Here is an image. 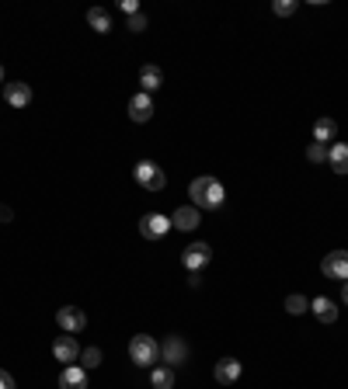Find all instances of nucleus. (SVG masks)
I'll use <instances>...</instances> for the list:
<instances>
[{"instance_id": "obj_1", "label": "nucleus", "mask_w": 348, "mask_h": 389, "mask_svg": "<svg viewBox=\"0 0 348 389\" xmlns=\"http://www.w3.org/2000/svg\"><path fill=\"white\" fill-rule=\"evenodd\" d=\"M188 194H192V206H195L199 212H202V209H220V206L226 202L223 184H220L216 177H209V174L195 177V181L188 184Z\"/></svg>"}, {"instance_id": "obj_2", "label": "nucleus", "mask_w": 348, "mask_h": 389, "mask_svg": "<svg viewBox=\"0 0 348 389\" xmlns=\"http://www.w3.org/2000/svg\"><path fill=\"white\" fill-rule=\"evenodd\" d=\"M129 358H133V365H139V368H153V365L160 361V344H157L150 334H136V337L129 341Z\"/></svg>"}, {"instance_id": "obj_3", "label": "nucleus", "mask_w": 348, "mask_h": 389, "mask_svg": "<svg viewBox=\"0 0 348 389\" xmlns=\"http://www.w3.org/2000/svg\"><path fill=\"white\" fill-rule=\"evenodd\" d=\"M133 177H136V184L146 188V191H164V188H167V174H164V167H157L153 160H139V163L133 167Z\"/></svg>"}, {"instance_id": "obj_4", "label": "nucleus", "mask_w": 348, "mask_h": 389, "mask_svg": "<svg viewBox=\"0 0 348 389\" xmlns=\"http://www.w3.org/2000/svg\"><path fill=\"white\" fill-rule=\"evenodd\" d=\"M160 361L171 365V368H178V365L188 361V344H185L182 334H167V337L160 341Z\"/></svg>"}, {"instance_id": "obj_5", "label": "nucleus", "mask_w": 348, "mask_h": 389, "mask_svg": "<svg viewBox=\"0 0 348 389\" xmlns=\"http://www.w3.org/2000/svg\"><path fill=\"white\" fill-rule=\"evenodd\" d=\"M320 271H324V278L348 281V250H331V254L320 261Z\"/></svg>"}, {"instance_id": "obj_6", "label": "nucleus", "mask_w": 348, "mask_h": 389, "mask_svg": "<svg viewBox=\"0 0 348 389\" xmlns=\"http://www.w3.org/2000/svg\"><path fill=\"white\" fill-rule=\"evenodd\" d=\"M174 226H171V216H160V212H150V216H143L139 219V233L146 237V240H160V237H167Z\"/></svg>"}, {"instance_id": "obj_7", "label": "nucleus", "mask_w": 348, "mask_h": 389, "mask_svg": "<svg viewBox=\"0 0 348 389\" xmlns=\"http://www.w3.org/2000/svg\"><path fill=\"white\" fill-rule=\"evenodd\" d=\"M213 261V247L202 240V243H192V247H185V254H182V264L188 268V271H202L206 264Z\"/></svg>"}, {"instance_id": "obj_8", "label": "nucleus", "mask_w": 348, "mask_h": 389, "mask_svg": "<svg viewBox=\"0 0 348 389\" xmlns=\"http://www.w3.org/2000/svg\"><path fill=\"white\" fill-rule=\"evenodd\" d=\"M56 323H59L63 334H80V330L87 327V317H84L80 306H63V310L56 313Z\"/></svg>"}, {"instance_id": "obj_9", "label": "nucleus", "mask_w": 348, "mask_h": 389, "mask_svg": "<svg viewBox=\"0 0 348 389\" xmlns=\"http://www.w3.org/2000/svg\"><path fill=\"white\" fill-rule=\"evenodd\" d=\"M52 358L63 361V365H73V361L80 358V344H77V337H73V334H59V337L52 341Z\"/></svg>"}, {"instance_id": "obj_10", "label": "nucleus", "mask_w": 348, "mask_h": 389, "mask_svg": "<svg viewBox=\"0 0 348 389\" xmlns=\"http://www.w3.org/2000/svg\"><path fill=\"white\" fill-rule=\"evenodd\" d=\"M4 101H8L11 108H28V105H32V87H28L25 80L4 83Z\"/></svg>"}, {"instance_id": "obj_11", "label": "nucleus", "mask_w": 348, "mask_h": 389, "mask_svg": "<svg viewBox=\"0 0 348 389\" xmlns=\"http://www.w3.org/2000/svg\"><path fill=\"white\" fill-rule=\"evenodd\" d=\"M199 223H202V212H199L195 206L174 209V216H171V226H174V230H182V233H192V230H195Z\"/></svg>"}, {"instance_id": "obj_12", "label": "nucleus", "mask_w": 348, "mask_h": 389, "mask_svg": "<svg viewBox=\"0 0 348 389\" xmlns=\"http://www.w3.org/2000/svg\"><path fill=\"white\" fill-rule=\"evenodd\" d=\"M213 379H216L220 386H233V382L240 379V361H237V358H220L216 368H213Z\"/></svg>"}, {"instance_id": "obj_13", "label": "nucleus", "mask_w": 348, "mask_h": 389, "mask_svg": "<svg viewBox=\"0 0 348 389\" xmlns=\"http://www.w3.org/2000/svg\"><path fill=\"white\" fill-rule=\"evenodd\" d=\"M129 119H133V122H150V119H153V97H150V94L139 90V94L133 97V101H129Z\"/></svg>"}, {"instance_id": "obj_14", "label": "nucleus", "mask_w": 348, "mask_h": 389, "mask_svg": "<svg viewBox=\"0 0 348 389\" xmlns=\"http://www.w3.org/2000/svg\"><path fill=\"white\" fill-rule=\"evenodd\" d=\"M59 389H87V368H80V365H63V372H59Z\"/></svg>"}, {"instance_id": "obj_15", "label": "nucleus", "mask_w": 348, "mask_h": 389, "mask_svg": "<svg viewBox=\"0 0 348 389\" xmlns=\"http://www.w3.org/2000/svg\"><path fill=\"white\" fill-rule=\"evenodd\" d=\"M334 139H338V122H334L331 115H320V119L313 122V143L327 146V143H334Z\"/></svg>"}, {"instance_id": "obj_16", "label": "nucleus", "mask_w": 348, "mask_h": 389, "mask_svg": "<svg viewBox=\"0 0 348 389\" xmlns=\"http://www.w3.org/2000/svg\"><path fill=\"white\" fill-rule=\"evenodd\" d=\"M139 83H143V94L160 90V87H164V70L153 66V63H143V70H139Z\"/></svg>"}, {"instance_id": "obj_17", "label": "nucleus", "mask_w": 348, "mask_h": 389, "mask_svg": "<svg viewBox=\"0 0 348 389\" xmlns=\"http://www.w3.org/2000/svg\"><path fill=\"white\" fill-rule=\"evenodd\" d=\"M310 313H313L320 323H334V320H338V306H334V299H327V296L310 299Z\"/></svg>"}, {"instance_id": "obj_18", "label": "nucleus", "mask_w": 348, "mask_h": 389, "mask_svg": "<svg viewBox=\"0 0 348 389\" xmlns=\"http://www.w3.org/2000/svg\"><path fill=\"white\" fill-rule=\"evenodd\" d=\"M327 163L334 174H348V143H331L327 146Z\"/></svg>"}, {"instance_id": "obj_19", "label": "nucleus", "mask_w": 348, "mask_h": 389, "mask_svg": "<svg viewBox=\"0 0 348 389\" xmlns=\"http://www.w3.org/2000/svg\"><path fill=\"white\" fill-rule=\"evenodd\" d=\"M87 25H91L98 35H108L115 25H112V11H105V8H91L87 11Z\"/></svg>"}, {"instance_id": "obj_20", "label": "nucleus", "mask_w": 348, "mask_h": 389, "mask_svg": "<svg viewBox=\"0 0 348 389\" xmlns=\"http://www.w3.org/2000/svg\"><path fill=\"white\" fill-rule=\"evenodd\" d=\"M150 386H153V389H174V368H171V365H153Z\"/></svg>"}, {"instance_id": "obj_21", "label": "nucleus", "mask_w": 348, "mask_h": 389, "mask_svg": "<svg viewBox=\"0 0 348 389\" xmlns=\"http://www.w3.org/2000/svg\"><path fill=\"white\" fill-rule=\"evenodd\" d=\"M282 306H286V313H289V317H303V313L310 310V299H307V296H300V292H293V296H286V303H282Z\"/></svg>"}, {"instance_id": "obj_22", "label": "nucleus", "mask_w": 348, "mask_h": 389, "mask_svg": "<svg viewBox=\"0 0 348 389\" xmlns=\"http://www.w3.org/2000/svg\"><path fill=\"white\" fill-rule=\"evenodd\" d=\"M77 365H80V368H98V365H102V348H80Z\"/></svg>"}, {"instance_id": "obj_23", "label": "nucleus", "mask_w": 348, "mask_h": 389, "mask_svg": "<svg viewBox=\"0 0 348 389\" xmlns=\"http://www.w3.org/2000/svg\"><path fill=\"white\" fill-rule=\"evenodd\" d=\"M307 160H310V163H327V146L310 143V146H307Z\"/></svg>"}, {"instance_id": "obj_24", "label": "nucleus", "mask_w": 348, "mask_h": 389, "mask_svg": "<svg viewBox=\"0 0 348 389\" xmlns=\"http://www.w3.org/2000/svg\"><path fill=\"white\" fill-rule=\"evenodd\" d=\"M296 0H276V4H272V11L279 14V18H289V14H296Z\"/></svg>"}, {"instance_id": "obj_25", "label": "nucleus", "mask_w": 348, "mask_h": 389, "mask_svg": "<svg viewBox=\"0 0 348 389\" xmlns=\"http://www.w3.org/2000/svg\"><path fill=\"white\" fill-rule=\"evenodd\" d=\"M126 28H129V32H146V28H150V21H146V14L139 11V14H129Z\"/></svg>"}, {"instance_id": "obj_26", "label": "nucleus", "mask_w": 348, "mask_h": 389, "mask_svg": "<svg viewBox=\"0 0 348 389\" xmlns=\"http://www.w3.org/2000/svg\"><path fill=\"white\" fill-rule=\"evenodd\" d=\"M0 389H14V375L0 368Z\"/></svg>"}, {"instance_id": "obj_27", "label": "nucleus", "mask_w": 348, "mask_h": 389, "mask_svg": "<svg viewBox=\"0 0 348 389\" xmlns=\"http://www.w3.org/2000/svg\"><path fill=\"white\" fill-rule=\"evenodd\" d=\"M126 14H139V4H136V0H122V4H119Z\"/></svg>"}, {"instance_id": "obj_28", "label": "nucleus", "mask_w": 348, "mask_h": 389, "mask_svg": "<svg viewBox=\"0 0 348 389\" xmlns=\"http://www.w3.org/2000/svg\"><path fill=\"white\" fill-rule=\"evenodd\" d=\"M11 219H14V212L8 206H0V223H11Z\"/></svg>"}, {"instance_id": "obj_29", "label": "nucleus", "mask_w": 348, "mask_h": 389, "mask_svg": "<svg viewBox=\"0 0 348 389\" xmlns=\"http://www.w3.org/2000/svg\"><path fill=\"white\" fill-rule=\"evenodd\" d=\"M341 299H345V306H348V281H341Z\"/></svg>"}, {"instance_id": "obj_30", "label": "nucleus", "mask_w": 348, "mask_h": 389, "mask_svg": "<svg viewBox=\"0 0 348 389\" xmlns=\"http://www.w3.org/2000/svg\"><path fill=\"white\" fill-rule=\"evenodd\" d=\"M0 83H8V80H4V66H0Z\"/></svg>"}]
</instances>
